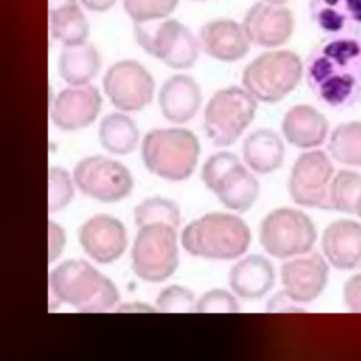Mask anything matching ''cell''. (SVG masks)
Instances as JSON below:
<instances>
[{
    "label": "cell",
    "instance_id": "cell-1",
    "mask_svg": "<svg viewBox=\"0 0 361 361\" xmlns=\"http://www.w3.org/2000/svg\"><path fill=\"white\" fill-rule=\"evenodd\" d=\"M313 94L331 109L361 103V35L331 37L313 48L305 62Z\"/></svg>",
    "mask_w": 361,
    "mask_h": 361
},
{
    "label": "cell",
    "instance_id": "cell-2",
    "mask_svg": "<svg viewBox=\"0 0 361 361\" xmlns=\"http://www.w3.org/2000/svg\"><path fill=\"white\" fill-rule=\"evenodd\" d=\"M51 298L79 312L102 313L114 309L120 292L110 278L97 271L86 259H66L49 272Z\"/></svg>",
    "mask_w": 361,
    "mask_h": 361
},
{
    "label": "cell",
    "instance_id": "cell-3",
    "mask_svg": "<svg viewBox=\"0 0 361 361\" xmlns=\"http://www.w3.org/2000/svg\"><path fill=\"white\" fill-rule=\"evenodd\" d=\"M250 243V227L233 213H206L186 224L180 233V244L188 254L213 261L237 259Z\"/></svg>",
    "mask_w": 361,
    "mask_h": 361
},
{
    "label": "cell",
    "instance_id": "cell-4",
    "mask_svg": "<svg viewBox=\"0 0 361 361\" xmlns=\"http://www.w3.org/2000/svg\"><path fill=\"white\" fill-rule=\"evenodd\" d=\"M199 155V138L183 127L154 128L141 141L144 166L169 182L186 180L195 172Z\"/></svg>",
    "mask_w": 361,
    "mask_h": 361
},
{
    "label": "cell",
    "instance_id": "cell-5",
    "mask_svg": "<svg viewBox=\"0 0 361 361\" xmlns=\"http://www.w3.org/2000/svg\"><path fill=\"white\" fill-rule=\"evenodd\" d=\"M305 65L289 49L267 51L254 58L243 71V87L258 102L278 103L300 83Z\"/></svg>",
    "mask_w": 361,
    "mask_h": 361
},
{
    "label": "cell",
    "instance_id": "cell-6",
    "mask_svg": "<svg viewBox=\"0 0 361 361\" xmlns=\"http://www.w3.org/2000/svg\"><path fill=\"white\" fill-rule=\"evenodd\" d=\"M202 180L228 210L244 213L259 196V182L238 157L221 151L210 155L202 166Z\"/></svg>",
    "mask_w": 361,
    "mask_h": 361
},
{
    "label": "cell",
    "instance_id": "cell-7",
    "mask_svg": "<svg viewBox=\"0 0 361 361\" xmlns=\"http://www.w3.org/2000/svg\"><path fill=\"white\" fill-rule=\"evenodd\" d=\"M178 241L173 226L152 223L138 227L130 254L133 272L151 283L169 279L179 267Z\"/></svg>",
    "mask_w": 361,
    "mask_h": 361
},
{
    "label": "cell",
    "instance_id": "cell-8",
    "mask_svg": "<svg viewBox=\"0 0 361 361\" xmlns=\"http://www.w3.org/2000/svg\"><path fill=\"white\" fill-rule=\"evenodd\" d=\"M134 37L147 54L171 69L185 71L197 61L199 39L178 20L162 18L134 23Z\"/></svg>",
    "mask_w": 361,
    "mask_h": 361
},
{
    "label": "cell",
    "instance_id": "cell-9",
    "mask_svg": "<svg viewBox=\"0 0 361 361\" xmlns=\"http://www.w3.org/2000/svg\"><path fill=\"white\" fill-rule=\"evenodd\" d=\"M258 100L245 89L228 86L212 94L204 106L207 138L219 147L234 144L255 117Z\"/></svg>",
    "mask_w": 361,
    "mask_h": 361
},
{
    "label": "cell",
    "instance_id": "cell-10",
    "mask_svg": "<svg viewBox=\"0 0 361 361\" xmlns=\"http://www.w3.org/2000/svg\"><path fill=\"white\" fill-rule=\"evenodd\" d=\"M317 240L312 219L293 207L271 210L259 224V244L267 254L289 259L310 252Z\"/></svg>",
    "mask_w": 361,
    "mask_h": 361
},
{
    "label": "cell",
    "instance_id": "cell-11",
    "mask_svg": "<svg viewBox=\"0 0 361 361\" xmlns=\"http://www.w3.org/2000/svg\"><path fill=\"white\" fill-rule=\"evenodd\" d=\"M76 188L87 197L102 203L126 199L134 186L130 169L117 159L104 155L85 157L73 168Z\"/></svg>",
    "mask_w": 361,
    "mask_h": 361
},
{
    "label": "cell",
    "instance_id": "cell-12",
    "mask_svg": "<svg viewBox=\"0 0 361 361\" xmlns=\"http://www.w3.org/2000/svg\"><path fill=\"white\" fill-rule=\"evenodd\" d=\"M334 176L331 157L320 149H306L292 165L288 192L290 199L310 209H331L330 186Z\"/></svg>",
    "mask_w": 361,
    "mask_h": 361
},
{
    "label": "cell",
    "instance_id": "cell-13",
    "mask_svg": "<svg viewBox=\"0 0 361 361\" xmlns=\"http://www.w3.org/2000/svg\"><path fill=\"white\" fill-rule=\"evenodd\" d=\"M103 90L111 104L124 113L147 107L155 93V82L149 71L134 59L114 62L103 76Z\"/></svg>",
    "mask_w": 361,
    "mask_h": 361
},
{
    "label": "cell",
    "instance_id": "cell-14",
    "mask_svg": "<svg viewBox=\"0 0 361 361\" xmlns=\"http://www.w3.org/2000/svg\"><path fill=\"white\" fill-rule=\"evenodd\" d=\"M78 240L87 257L97 264H111L126 251L128 235L126 226L106 213L85 220L78 230Z\"/></svg>",
    "mask_w": 361,
    "mask_h": 361
},
{
    "label": "cell",
    "instance_id": "cell-15",
    "mask_svg": "<svg viewBox=\"0 0 361 361\" xmlns=\"http://www.w3.org/2000/svg\"><path fill=\"white\" fill-rule=\"evenodd\" d=\"M102 103L103 99L96 86L69 85L55 96L49 111L51 121L63 131L86 128L97 118Z\"/></svg>",
    "mask_w": 361,
    "mask_h": 361
},
{
    "label": "cell",
    "instance_id": "cell-16",
    "mask_svg": "<svg viewBox=\"0 0 361 361\" xmlns=\"http://www.w3.org/2000/svg\"><path fill=\"white\" fill-rule=\"evenodd\" d=\"M329 261L319 252L292 257L281 267L283 290L298 303L316 300L329 282Z\"/></svg>",
    "mask_w": 361,
    "mask_h": 361
},
{
    "label": "cell",
    "instance_id": "cell-17",
    "mask_svg": "<svg viewBox=\"0 0 361 361\" xmlns=\"http://www.w3.org/2000/svg\"><path fill=\"white\" fill-rule=\"evenodd\" d=\"M243 27L251 44L262 48H276L292 37L295 17L283 4L258 1L247 10Z\"/></svg>",
    "mask_w": 361,
    "mask_h": 361
},
{
    "label": "cell",
    "instance_id": "cell-18",
    "mask_svg": "<svg viewBox=\"0 0 361 361\" xmlns=\"http://www.w3.org/2000/svg\"><path fill=\"white\" fill-rule=\"evenodd\" d=\"M199 44L206 55L221 62L243 59L251 47L243 24L231 18L204 23L199 31Z\"/></svg>",
    "mask_w": 361,
    "mask_h": 361
},
{
    "label": "cell",
    "instance_id": "cell-19",
    "mask_svg": "<svg viewBox=\"0 0 361 361\" xmlns=\"http://www.w3.org/2000/svg\"><path fill=\"white\" fill-rule=\"evenodd\" d=\"M322 252L329 264L340 271L361 269V223L338 219L322 234Z\"/></svg>",
    "mask_w": 361,
    "mask_h": 361
},
{
    "label": "cell",
    "instance_id": "cell-20",
    "mask_svg": "<svg viewBox=\"0 0 361 361\" xmlns=\"http://www.w3.org/2000/svg\"><path fill=\"white\" fill-rule=\"evenodd\" d=\"M158 104L165 120L173 124H185L197 114L202 106L200 86L189 75H172L158 92Z\"/></svg>",
    "mask_w": 361,
    "mask_h": 361
},
{
    "label": "cell",
    "instance_id": "cell-21",
    "mask_svg": "<svg viewBox=\"0 0 361 361\" xmlns=\"http://www.w3.org/2000/svg\"><path fill=\"white\" fill-rule=\"evenodd\" d=\"M309 14L329 38L361 35V0H309Z\"/></svg>",
    "mask_w": 361,
    "mask_h": 361
},
{
    "label": "cell",
    "instance_id": "cell-22",
    "mask_svg": "<svg viewBox=\"0 0 361 361\" xmlns=\"http://www.w3.org/2000/svg\"><path fill=\"white\" fill-rule=\"evenodd\" d=\"M283 138L299 149H313L329 135V121L317 109L309 104L292 106L281 123Z\"/></svg>",
    "mask_w": 361,
    "mask_h": 361
},
{
    "label": "cell",
    "instance_id": "cell-23",
    "mask_svg": "<svg viewBox=\"0 0 361 361\" xmlns=\"http://www.w3.org/2000/svg\"><path fill=\"white\" fill-rule=\"evenodd\" d=\"M275 283V269L271 261L259 254H250L238 259L228 272L231 290L243 299H259Z\"/></svg>",
    "mask_w": 361,
    "mask_h": 361
},
{
    "label": "cell",
    "instance_id": "cell-24",
    "mask_svg": "<svg viewBox=\"0 0 361 361\" xmlns=\"http://www.w3.org/2000/svg\"><path fill=\"white\" fill-rule=\"evenodd\" d=\"M283 158V141L271 128L254 130L243 142V159L254 173L268 175L278 171Z\"/></svg>",
    "mask_w": 361,
    "mask_h": 361
},
{
    "label": "cell",
    "instance_id": "cell-25",
    "mask_svg": "<svg viewBox=\"0 0 361 361\" xmlns=\"http://www.w3.org/2000/svg\"><path fill=\"white\" fill-rule=\"evenodd\" d=\"M102 58L93 44L66 45L59 55V75L68 85H87L100 71Z\"/></svg>",
    "mask_w": 361,
    "mask_h": 361
},
{
    "label": "cell",
    "instance_id": "cell-26",
    "mask_svg": "<svg viewBox=\"0 0 361 361\" xmlns=\"http://www.w3.org/2000/svg\"><path fill=\"white\" fill-rule=\"evenodd\" d=\"M100 145L113 155L133 152L140 141V130L135 121L124 111L106 114L97 128Z\"/></svg>",
    "mask_w": 361,
    "mask_h": 361
},
{
    "label": "cell",
    "instance_id": "cell-27",
    "mask_svg": "<svg viewBox=\"0 0 361 361\" xmlns=\"http://www.w3.org/2000/svg\"><path fill=\"white\" fill-rule=\"evenodd\" d=\"M89 23L78 1L49 8V32L63 47L87 41Z\"/></svg>",
    "mask_w": 361,
    "mask_h": 361
},
{
    "label": "cell",
    "instance_id": "cell-28",
    "mask_svg": "<svg viewBox=\"0 0 361 361\" xmlns=\"http://www.w3.org/2000/svg\"><path fill=\"white\" fill-rule=\"evenodd\" d=\"M329 155L347 166H361V121L338 124L329 135Z\"/></svg>",
    "mask_w": 361,
    "mask_h": 361
},
{
    "label": "cell",
    "instance_id": "cell-29",
    "mask_svg": "<svg viewBox=\"0 0 361 361\" xmlns=\"http://www.w3.org/2000/svg\"><path fill=\"white\" fill-rule=\"evenodd\" d=\"M361 197V173L343 169L338 171L330 186V204L333 210L355 214Z\"/></svg>",
    "mask_w": 361,
    "mask_h": 361
},
{
    "label": "cell",
    "instance_id": "cell-30",
    "mask_svg": "<svg viewBox=\"0 0 361 361\" xmlns=\"http://www.w3.org/2000/svg\"><path fill=\"white\" fill-rule=\"evenodd\" d=\"M134 223L137 227L152 224V223H165L179 228L180 226V210L178 204L162 196H151L140 202L133 212Z\"/></svg>",
    "mask_w": 361,
    "mask_h": 361
},
{
    "label": "cell",
    "instance_id": "cell-31",
    "mask_svg": "<svg viewBox=\"0 0 361 361\" xmlns=\"http://www.w3.org/2000/svg\"><path fill=\"white\" fill-rule=\"evenodd\" d=\"M75 180L62 166H49L48 169V212L65 209L73 199Z\"/></svg>",
    "mask_w": 361,
    "mask_h": 361
},
{
    "label": "cell",
    "instance_id": "cell-32",
    "mask_svg": "<svg viewBox=\"0 0 361 361\" xmlns=\"http://www.w3.org/2000/svg\"><path fill=\"white\" fill-rule=\"evenodd\" d=\"M178 3L179 0H123V7L134 23H145L166 18Z\"/></svg>",
    "mask_w": 361,
    "mask_h": 361
},
{
    "label": "cell",
    "instance_id": "cell-33",
    "mask_svg": "<svg viewBox=\"0 0 361 361\" xmlns=\"http://www.w3.org/2000/svg\"><path fill=\"white\" fill-rule=\"evenodd\" d=\"M196 298L193 292L180 285H169L164 288L157 299V310L164 313H190L195 312Z\"/></svg>",
    "mask_w": 361,
    "mask_h": 361
},
{
    "label": "cell",
    "instance_id": "cell-34",
    "mask_svg": "<svg viewBox=\"0 0 361 361\" xmlns=\"http://www.w3.org/2000/svg\"><path fill=\"white\" fill-rule=\"evenodd\" d=\"M237 295L221 288L206 290L196 300V313H235L238 312Z\"/></svg>",
    "mask_w": 361,
    "mask_h": 361
},
{
    "label": "cell",
    "instance_id": "cell-35",
    "mask_svg": "<svg viewBox=\"0 0 361 361\" xmlns=\"http://www.w3.org/2000/svg\"><path fill=\"white\" fill-rule=\"evenodd\" d=\"M48 235H49L48 237V258H49V262H54L61 257V254L65 250L66 233H65V228L59 223L49 220L48 221Z\"/></svg>",
    "mask_w": 361,
    "mask_h": 361
},
{
    "label": "cell",
    "instance_id": "cell-36",
    "mask_svg": "<svg viewBox=\"0 0 361 361\" xmlns=\"http://www.w3.org/2000/svg\"><path fill=\"white\" fill-rule=\"evenodd\" d=\"M343 300L348 310L361 313V272L350 276L343 286Z\"/></svg>",
    "mask_w": 361,
    "mask_h": 361
},
{
    "label": "cell",
    "instance_id": "cell-37",
    "mask_svg": "<svg viewBox=\"0 0 361 361\" xmlns=\"http://www.w3.org/2000/svg\"><path fill=\"white\" fill-rule=\"evenodd\" d=\"M268 312H299V303L293 300L285 290L278 292L269 302H268Z\"/></svg>",
    "mask_w": 361,
    "mask_h": 361
},
{
    "label": "cell",
    "instance_id": "cell-38",
    "mask_svg": "<svg viewBox=\"0 0 361 361\" xmlns=\"http://www.w3.org/2000/svg\"><path fill=\"white\" fill-rule=\"evenodd\" d=\"M82 4L90 10V11H107L109 8L113 7V4L116 3V0H80Z\"/></svg>",
    "mask_w": 361,
    "mask_h": 361
},
{
    "label": "cell",
    "instance_id": "cell-39",
    "mask_svg": "<svg viewBox=\"0 0 361 361\" xmlns=\"http://www.w3.org/2000/svg\"><path fill=\"white\" fill-rule=\"evenodd\" d=\"M78 0H49L48 3V8H55V7H59V6H63V4H69V3H75Z\"/></svg>",
    "mask_w": 361,
    "mask_h": 361
},
{
    "label": "cell",
    "instance_id": "cell-40",
    "mask_svg": "<svg viewBox=\"0 0 361 361\" xmlns=\"http://www.w3.org/2000/svg\"><path fill=\"white\" fill-rule=\"evenodd\" d=\"M264 1H268V3H272V4H285L289 0H264Z\"/></svg>",
    "mask_w": 361,
    "mask_h": 361
},
{
    "label": "cell",
    "instance_id": "cell-41",
    "mask_svg": "<svg viewBox=\"0 0 361 361\" xmlns=\"http://www.w3.org/2000/svg\"><path fill=\"white\" fill-rule=\"evenodd\" d=\"M355 214L361 219V197H360V202H358V206H357V212H355Z\"/></svg>",
    "mask_w": 361,
    "mask_h": 361
},
{
    "label": "cell",
    "instance_id": "cell-42",
    "mask_svg": "<svg viewBox=\"0 0 361 361\" xmlns=\"http://www.w3.org/2000/svg\"><path fill=\"white\" fill-rule=\"evenodd\" d=\"M195 1H204V0H195Z\"/></svg>",
    "mask_w": 361,
    "mask_h": 361
}]
</instances>
